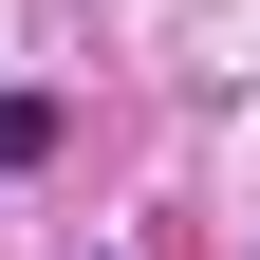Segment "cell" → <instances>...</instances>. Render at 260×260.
<instances>
[{
  "instance_id": "cell-1",
  "label": "cell",
  "mask_w": 260,
  "mask_h": 260,
  "mask_svg": "<svg viewBox=\"0 0 260 260\" xmlns=\"http://www.w3.org/2000/svg\"><path fill=\"white\" fill-rule=\"evenodd\" d=\"M56 149V93H0V168H38Z\"/></svg>"
}]
</instances>
